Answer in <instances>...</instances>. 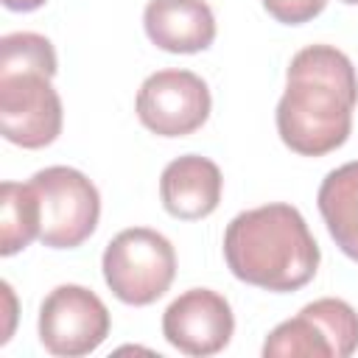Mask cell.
Masks as SVG:
<instances>
[{
  "label": "cell",
  "mask_w": 358,
  "mask_h": 358,
  "mask_svg": "<svg viewBox=\"0 0 358 358\" xmlns=\"http://www.w3.org/2000/svg\"><path fill=\"white\" fill-rule=\"evenodd\" d=\"M285 78L277 103L280 140L302 157H324L341 148L358 103V78L347 53L333 45H308L294 53Z\"/></svg>",
  "instance_id": "1"
},
{
  "label": "cell",
  "mask_w": 358,
  "mask_h": 358,
  "mask_svg": "<svg viewBox=\"0 0 358 358\" xmlns=\"http://www.w3.org/2000/svg\"><path fill=\"white\" fill-rule=\"evenodd\" d=\"M42 207L39 241L50 249H76L98 227L101 196L98 187L76 168L50 165L31 176Z\"/></svg>",
  "instance_id": "5"
},
{
  "label": "cell",
  "mask_w": 358,
  "mask_h": 358,
  "mask_svg": "<svg viewBox=\"0 0 358 358\" xmlns=\"http://www.w3.org/2000/svg\"><path fill=\"white\" fill-rule=\"evenodd\" d=\"M341 3H350V6H355V3H358V0H341Z\"/></svg>",
  "instance_id": "17"
},
{
  "label": "cell",
  "mask_w": 358,
  "mask_h": 358,
  "mask_svg": "<svg viewBox=\"0 0 358 358\" xmlns=\"http://www.w3.org/2000/svg\"><path fill=\"white\" fill-rule=\"evenodd\" d=\"M48 0H3V6L8 11H36L39 6H45Z\"/></svg>",
  "instance_id": "16"
},
{
  "label": "cell",
  "mask_w": 358,
  "mask_h": 358,
  "mask_svg": "<svg viewBox=\"0 0 358 358\" xmlns=\"http://www.w3.org/2000/svg\"><path fill=\"white\" fill-rule=\"evenodd\" d=\"M210 90L190 70H157L137 90V117L159 137H185L210 117Z\"/></svg>",
  "instance_id": "8"
},
{
  "label": "cell",
  "mask_w": 358,
  "mask_h": 358,
  "mask_svg": "<svg viewBox=\"0 0 358 358\" xmlns=\"http://www.w3.org/2000/svg\"><path fill=\"white\" fill-rule=\"evenodd\" d=\"M143 25L148 39L168 53H199L215 39V17L204 0H148Z\"/></svg>",
  "instance_id": "11"
},
{
  "label": "cell",
  "mask_w": 358,
  "mask_h": 358,
  "mask_svg": "<svg viewBox=\"0 0 358 358\" xmlns=\"http://www.w3.org/2000/svg\"><path fill=\"white\" fill-rule=\"evenodd\" d=\"M62 98L45 73L0 76V131L20 148H45L62 134Z\"/></svg>",
  "instance_id": "7"
},
{
  "label": "cell",
  "mask_w": 358,
  "mask_h": 358,
  "mask_svg": "<svg viewBox=\"0 0 358 358\" xmlns=\"http://www.w3.org/2000/svg\"><path fill=\"white\" fill-rule=\"evenodd\" d=\"M101 268L109 291L120 302L143 308L171 288L176 277V252L162 232L131 227L106 243Z\"/></svg>",
  "instance_id": "3"
},
{
  "label": "cell",
  "mask_w": 358,
  "mask_h": 358,
  "mask_svg": "<svg viewBox=\"0 0 358 358\" xmlns=\"http://www.w3.org/2000/svg\"><path fill=\"white\" fill-rule=\"evenodd\" d=\"M319 257V243L302 213L282 201L238 213L224 232L229 271L266 291H299L313 280Z\"/></svg>",
  "instance_id": "2"
},
{
  "label": "cell",
  "mask_w": 358,
  "mask_h": 358,
  "mask_svg": "<svg viewBox=\"0 0 358 358\" xmlns=\"http://www.w3.org/2000/svg\"><path fill=\"white\" fill-rule=\"evenodd\" d=\"M235 333L229 302L210 288H190L179 294L162 313V336L185 355L207 358L221 352Z\"/></svg>",
  "instance_id": "9"
},
{
  "label": "cell",
  "mask_w": 358,
  "mask_h": 358,
  "mask_svg": "<svg viewBox=\"0 0 358 358\" xmlns=\"http://www.w3.org/2000/svg\"><path fill=\"white\" fill-rule=\"evenodd\" d=\"M327 0H263V8L282 25H302L324 11Z\"/></svg>",
  "instance_id": "15"
},
{
  "label": "cell",
  "mask_w": 358,
  "mask_h": 358,
  "mask_svg": "<svg viewBox=\"0 0 358 358\" xmlns=\"http://www.w3.org/2000/svg\"><path fill=\"white\" fill-rule=\"evenodd\" d=\"M109 327L112 319L106 305L84 285H59L39 308V341L50 355H90L106 341Z\"/></svg>",
  "instance_id": "6"
},
{
  "label": "cell",
  "mask_w": 358,
  "mask_h": 358,
  "mask_svg": "<svg viewBox=\"0 0 358 358\" xmlns=\"http://www.w3.org/2000/svg\"><path fill=\"white\" fill-rule=\"evenodd\" d=\"M42 232V207L34 185L3 182L0 185V255L11 257L22 252Z\"/></svg>",
  "instance_id": "13"
},
{
  "label": "cell",
  "mask_w": 358,
  "mask_h": 358,
  "mask_svg": "<svg viewBox=\"0 0 358 358\" xmlns=\"http://www.w3.org/2000/svg\"><path fill=\"white\" fill-rule=\"evenodd\" d=\"M224 176L218 165L199 154L176 157L165 165L159 176V199L162 207L182 221L207 218L221 201Z\"/></svg>",
  "instance_id": "10"
},
{
  "label": "cell",
  "mask_w": 358,
  "mask_h": 358,
  "mask_svg": "<svg viewBox=\"0 0 358 358\" xmlns=\"http://www.w3.org/2000/svg\"><path fill=\"white\" fill-rule=\"evenodd\" d=\"M45 73V76H56L59 64H56V50L50 45L48 36L34 34V31H17V34H6L0 39V76L6 73Z\"/></svg>",
  "instance_id": "14"
},
{
  "label": "cell",
  "mask_w": 358,
  "mask_h": 358,
  "mask_svg": "<svg viewBox=\"0 0 358 358\" xmlns=\"http://www.w3.org/2000/svg\"><path fill=\"white\" fill-rule=\"evenodd\" d=\"M355 350L358 313L336 296L308 302L294 319L280 322L263 344L266 358H347Z\"/></svg>",
  "instance_id": "4"
},
{
  "label": "cell",
  "mask_w": 358,
  "mask_h": 358,
  "mask_svg": "<svg viewBox=\"0 0 358 358\" xmlns=\"http://www.w3.org/2000/svg\"><path fill=\"white\" fill-rule=\"evenodd\" d=\"M316 201L336 246L347 257L358 260V159L330 171Z\"/></svg>",
  "instance_id": "12"
}]
</instances>
